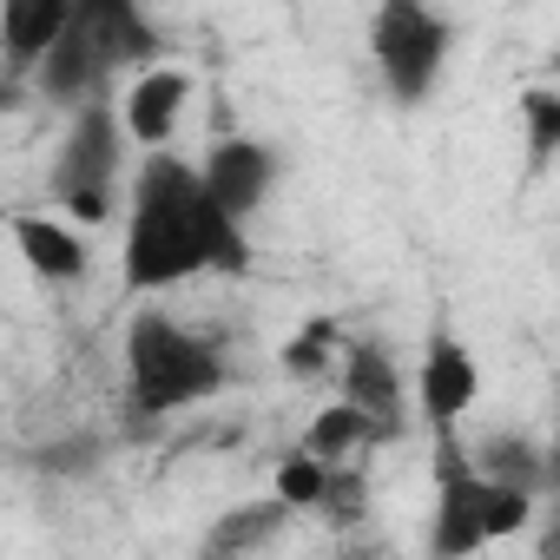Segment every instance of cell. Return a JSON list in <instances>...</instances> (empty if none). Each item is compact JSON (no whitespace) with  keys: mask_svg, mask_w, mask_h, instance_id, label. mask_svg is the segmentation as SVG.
I'll list each match as a JSON object with an SVG mask.
<instances>
[{"mask_svg":"<svg viewBox=\"0 0 560 560\" xmlns=\"http://www.w3.org/2000/svg\"><path fill=\"white\" fill-rule=\"evenodd\" d=\"M521 119H527V165H553V152H560V93L553 86H527L521 93Z\"/></svg>","mask_w":560,"mask_h":560,"instance_id":"19","label":"cell"},{"mask_svg":"<svg viewBox=\"0 0 560 560\" xmlns=\"http://www.w3.org/2000/svg\"><path fill=\"white\" fill-rule=\"evenodd\" d=\"M47 191L54 205L67 211V224L93 231L119 211L126 198V132H119V113L113 100H93L67 119V139L54 152V172H47Z\"/></svg>","mask_w":560,"mask_h":560,"instance_id":"5","label":"cell"},{"mask_svg":"<svg viewBox=\"0 0 560 560\" xmlns=\"http://www.w3.org/2000/svg\"><path fill=\"white\" fill-rule=\"evenodd\" d=\"M198 185H205V198H211L231 224H250V218L264 211L270 185H277V152H270L264 139H250V132H231V139H218V145L198 159Z\"/></svg>","mask_w":560,"mask_h":560,"instance_id":"9","label":"cell"},{"mask_svg":"<svg viewBox=\"0 0 560 560\" xmlns=\"http://www.w3.org/2000/svg\"><path fill=\"white\" fill-rule=\"evenodd\" d=\"M311 462H324V468H343V462H363L370 448H376V429L357 416V409H343V402H324L317 416H311V429H304V442H298Z\"/></svg>","mask_w":560,"mask_h":560,"instance_id":"14","label":"cell"},{"mask_svg":"<svg viewBox=\"0 0 560 560\" xmlns=\"http://www.w3.org/2000/svg\"><path fill=\"white\" fill-rule=\"evenodd\" d=\"M324 475H330L324 462H311L304 448H291L284 462H277V481H270L277 494H270V501L284 508V514H311V508H317V494H324Z\"/></svg>","mask_w":560,"mask_h":560,"instance_id":"18","label":"cell"},{"mask_svg":"<svg viewBox=\"0 0 560 560\" xmlns=\"http://www.w3.org/2000/svg\"><path fill=\"white\" fill-rule=\"evenodd\" d=\"M8 237L21 250V264L40 284H80L86 277V237L67 218H40V211H8Z\"/></svg>","mask_w":560,"mask_h":560,"instance_id":"11","label":"cell"},{"mask_svg":"<svg viewBox=\"0 0 560 560\" xmlns=\"http://www.w3.org/2000/svg\"><path fill=\"white\" fill-rule=\"evenodd\" d=\"M67 21H73V0H8L0 8V54H8V67L34 73L54 54V40L67 34Z\"/></svg>","mask_w":560,"mask_h":560,"instance_id":"13","label":"cell"},{"mask_svg":"<svg viewBox=\"0 0 560 560\" xmlns=\"http://www.w3.org/2000/svg\"><path fill=\"white\" fill-rule=\"evenodd\" d=\"M337 402L357 409L376 442H396L409 429V396H402V363L376 343V337H350L343 363H337Z\"/></svg>","mask_w":560,"mask_h":560,"instance_id":"7","label":"cell"},{"mask_svg":"<svg viewBox=\"0 0 560 560\" xmlns=\"http://www.w3.org/2000/svg\"><path fill=\"white\" fill-rule=\"evenodd\" d=\"M291 514L277 508V501H257V508H237V514H224L211 534H205V547H198V560H244L250 547H264L277 527H284Z\"/></svg>","mask_w":560,"mask_h":560,"instance_id":"15","label":"cell"},{"mask_svg":"<svg viewBox=\"0 0 560 560\" xmlns=\"http://www.w3.org/2000/svg\"><path fill=\"white\" fill-rule=\"evenodd\" d=\"M119 370H126V416H132V422L185 416V409L211 402V396L231 383L224 350H218L205 330L178 324L172 311H139V317L126 324Z\"/></svg>","mask_w":560,"mask_h":560,"instance_id":"3","label":"cell"},{"mask_svg":"<svg viewBox=\"0 0 560 560\" xmlns=\"http://www.w3.org/2000/svg\"><path fill=\"white\" fill-rule=\"evenodd\" d=\"M468 462H475V475H488L494 488H514V494H527V501H540V494L553 488V455H547L534 435H521V429H501V435L475 442Z\"/></svg>","mask_w":560,"mask_h":560,"instance_id":"12","label":"cell"},{"mask_svg":"<svg viewBox=\"0 0 560 560\" xmlns=\"http://www.w3.org/2000/svg\"><path fill=\"white\" fill-rule=\"evenodd\" d=\"M343 324L337 317H311L291 343H284V376H298V383H317V376H337V363H343Z\"/></svg>","mask_w":560,"mask_h":560,"instance_id":"16","label":"cell"},{"mask_svg":"<svg viewBox=\"0 0 560 560\" xmlns=\"http://www.w3.org/2000/svg\"><path fill=\"white\" fill-rule=\"evenodd\" d=\"M185 106H191V80L159 60V67H145V73L126 80V93H119L113 113H119L126 145H139V152H172V132H178Z\"/></svg>","mask_w":560,"mask_h":560,"instance_id":"10","label":"cell"},{"mask_svg":"<svg viewBox=\"0 0 560 560\" xmlns=\"http://www.w3.org/2000/svg\"><path fill=\"white\" fill-rule=\"evenodd\" d=\"M159 54H165V40H159L152 14H139L132 0H73V21L54 40V54L34 67V86H40V100L80 113V106L106 100V86L119 73L159 67Z\"/></svg>","mask_w":560,"mask_h":560,"instance_id":"2","label":"cell"},{"mask_svg":"<svg viewBox=\"0 0 560 560\" xmlns=\"http://www.w3.org/2000/svg\"><path fill=\"white\" fill-rule=\"evenodd\" d=\"M540 501L494 488L488 475H475L462 435H435V508H429V560H475L494 540H514L534 521Z\"/></svg>","mask_w":560,"mask_h":560,"instance_id":"4","label":"cell"},{"mask_svg":"<svg viewBox=\"0 0 560 560\" xmlns=\"http://www.w3.org/2000/svg\"><path fill=\"white\" fill-rule=\"evenodd\" d=\"M311 514H324L337 534L370 527V475H363V462L330 468V475H324V494H317V508H311Z\"/></svg>","mask_w":560,"mask_h":560,"instance_id":"17","label":"cell"},{"mask_svg":"<svg viewBox=\"0 0 560 560\" xmlns=\"http://www.w3.org/2000/svg\"><path fill=\"white\" fill-rule=\"evenodd\" d=\"M244 277L250 270V231L231 224L205 185L198 165L178 152H145L126 178V291L152 298L191 277Z\"/></svg>","mask_w":560,"mask_h":560,"instance_id":"1","label":"cell"},{"mask_svg":"<svg viewBox=\"0 0 560 560\" xmlns=\"http://www.w3.org/2000/svg\"><path fill=\"white\" fill-rule=\"evenodd\" d=\"M448 47H455V21L422 8V0H383L370 14V60L396 106H422L442 86Z\"/></svg>","mask_w":560,"mask_h":560,"instance_id":"6","label":"cell"},{"mask_svg":"<svg viewBox=\"0 0 560 560\" xmlns=\"http://www.w3.org/2000/svg\"><path fill=\"white\" fill-rule=\"evenodd\" d=\"M475 402H481V363L448 324H435L422 343V363H416V409L435 435H448Z\"/></svg>","mask_w":560,"mask_h":560,"instance_id":"8","label":"cell"}]
</instances>
